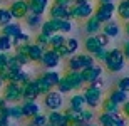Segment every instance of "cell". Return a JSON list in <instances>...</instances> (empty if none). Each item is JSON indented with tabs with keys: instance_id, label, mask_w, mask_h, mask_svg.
Wrapping results in <instances>:
<instances>
[{
	"instance_id": "6da1fadb",
	"label": "cell",
	"mask_w": 129,
	"mask_h": 126,
	"mask_svg": "<svg viewBox=\"0 0 129 126\" xmlns=\"http://www.w3.org/2000/svg\"><path fill=\"white\" fill-rule=\"evenodd\" d=\"M104 67L109 74H119L124 71L126 67V59H124V54L119 47H114V49H109L107 51V56L104 59Z\"/></svg>"
},
{
	"instance_id": "7a4b0ae2",
	"label": "cell",
	"mask_w": 129,
	"mask_h": 126,
	"mask_svg": "<svg viewBox=\"0 0 129 126\" xmlns=\"http://www.w3.org/2000/svg\"><path fill=\"white\" fill-rule=\"evenodd\" d=\"M94 64H97L96 61H94V57H92L91 54L87 52H77V54H72V56H69L67 57V71H82V69L86 67H91V66H94Z\"/></svg>"
},
{
	"instance_id": "3957f363",
	"label": "cell",
	"mask_w": 129,
	"mask_h": 126,
	"mask_svg": "<svg viewBox=\"0 0 129 126\" xmlns=\"http://www.w3.org/2000/svg\"><path fill=\"white\" fill-rule=\"evenodd\" d=\"M82 96L86 99V108H91L96 111L102 101V89L94 84H86L82 87Z\"/></svg>"
},
{
	"instance_id": "277c9868",
	"label": "cell",
	"mask_w": 129,
	"mask_h": 126,
	"mask_svg": "<svg viewBox=\"0 0 129 126\" xmlns=\"http://www.w3.org/2000/svg\"><path fill=\"white\" fill-rule=\"evenodd\" d=\"M94 14V4L92 2H82V4L71 5V20H86Z\"/></svg>"
},
{
	"instance_id": "5b68a950",
	"label": "cell",
	"mask_w": 129,
	"mask_h": 126,
	"mask_svg": "<svg viewBox=\"0 0 129 126\" xmlns=\"http://www.w3.org/2000/svg\"><path fill=\"white\" fill-rule=\"evenodd\" d=\"M44 108L47 109V111H60L64 108V94H60L59 91L52 89V91H49L47 94H44Z\"/></svg>"
},
{
	"instance_id": "8992f818",
	"label": "cell",
	"mask_w": 129,
	"mask_h": 126,
	"mask_svg": "<svg viewBox=\"0 0 129 126\" xmlns=\"http://www.w3.org/2000/svg\"><path fill=\"white\" fill-rule=\"evenodd\" d=\"M114 14H116V4L111 2V4H97V7H94V14L92 15L101 24H106V22L114 19Z\"/></svg>"
},
{
	"instance_id": "52a82bcc",
	"label": "cell",
	"mask_w": 129,
	"mask_h": 126,
	"mask_svg": "<svg viewBox=\"0 0 129 126\" xmlns=\"http://www.w3.org/2000/svg\"><path fill=\"white\" fill-rule=\"evenodd\" d=\"M2 97L7 103H20L22 101V87L15 83H5L2 87Z\"/></svg>"
},
{
	"instance_id": "ba28073f",
	"label": "cell",
	"mask_w": 129,
	"mask_h": 126,
	"mask_svg": "<svg viewBox=\"0 0 129 126\" xmlns=\"http://www.w3.org/2000/svg\"><path fill=\"white\" fill-rule=\"evenodd\" d=\"M62 62V59L59 57L57 52H54L52 49H45L42 54V59H40V66H42L45 71H50V69H57Z\"/></svg>"
},
{
	"instance_id": "9c48e42d",
	"label": "cell",
	"mask_w": 129,
	"mask_h": 126,
	"mask_svg": "<svg viewBox=\"0 0 129 126\" xmlns=\"http://www.w3.org/2000/svg\"><path fill=\"white\" fill-rule=\"evenodd\" d=\"M10 14H12V19L15 20H24L25 15L29 14V5H27V0H12V4L9 7Z\"/></svg>"
},
{
	"instance_id": "30bf717a",
	"label": "cell",
	"mask_w": 129,
	"mask_h": 126,
	"mask_svg": "<svg viewBox=\"0 0 129 126\" xmlns=\"http://www.w3.org/2000/svg\"><path fill=\"white\" fill-rule=\"evenodd\" d=\"M49 19H59V20H71V5H57L52 4L50 9H47Z\"/></svg>"
},
{
	"instance_id": "8fae6325",
	"label": "cell",
	"mask_w": 129,
	"mask_h": 126,
	"mask_svg": "<svg viewBox=\"0 0 129 126\" xmlns=\"http://www.w3.org/2000/svg\"><path fill=\"white\" fill-rule=\"evenodd\" d=\"M64 79H66V83L71 86L72 91H77V89H82V87L86 86V83H84V79H82V74L81 71H66L62 76Z\"/></svg>"
},
{
	"instance_id": "7c38bea8",
	"label": "cell",
	"mask_w": 129,
	"mask_h": 126,
	"mask_svg": "<svg viewBox=\"0 0 129 126\" xmlns=\"http://www.w3.org/2000/svg\"><path fill=\"white\" fill-rule=\"evenodd\" d=\"M102 72H104V69L101 67L99 64H94V66H91V67H86V69H82V71H81L82 79H84V83H86V84L96 83L99 78H102Z\"/></svg>"
},
{
	"instance_id": "4fadbf2b",
	"label": "cell",
	"mask_w": 129,
	"mask_h": 126,
	"mask_svg": "<svg viewBox=\"0 0 129 126\" xmlns=\"http://www.w3.org/2000/svg\"><path fill=\"white\" fill-rule=\"evenodd\" d=\"M101 32H104L109 39H117L121 34H122V25L117 22V20H109V22H106V24H102V27H101Z\"/></svg>"
},
{
	"instance_id": "5bb4252c",
	"label": "cell",
	"mask_w": 129,
	"mask_h": 126,
	"mask_svg": "<svg viewBox=\"0 0 129 126\" xmlns=\"http://www.w3.org/2000/svg\"><path fill=\"white\" fill-rule=\"evenodd\" d=\"M20 109H22V114H24V119H30L32 116L39 114V113H42L40 109V104L37 101H20Z\"/></svg>"
},
{
	"instance_id": "9a60e30c",
	"label": "cell",
	"mask_w": 129,
	"mask_h": 126,
	"mask_svg": "<svg viewBox=\"0 0 129 126\" xmlns=\"http://www.w3.org/2000/svg\"><path fill=\"white\" fill-rule=\"evenodd\" d=\"M62 113H64V116H66L64 126H84V123H82V119H81V111L72 109V108L67 106Z\"/></svg>"
},
{
	"instance_id": "2e32d148",
	"label": "cell",
	"mask_w": 129,
	"mask_h": 126,
	"mask_svg": "<svg viewBox=\"0 0 129 126\" xmlns=\"http://www.w3.org/2000/svg\"><path fill=\"white\" fill-rule=\"evenodd\" d=\"M59 30H60V20L59 19H47L42 22L39 32H42L45 35H52V34H57Z\"/></svg>"
},
{
	"instance_id": "e0dca14e",
	"label": "cell",
	"mask_w": 129,
	"mask_h": 126,
	"mask_svg": "<svg viewBox=\"0 0 129 126\" xmlns=\"http://www.w3.org/2000/svg\"><path fill=\"white\" fill-rule=\"evenodd\" d=\"M20 87H22V101H37L39 99V94L35 91V87H34L32 79L20 84Z\"/></svg>"
},
{
	"instance_id": "ac0fdd59",
	"label": "cell",
	"mask_w": 129,
	"mask_h": 126,
	"mask_svg": "<svg viewBox=\"0 0 129 126\" xmlns=\"http://www.w3.org/2000/svg\"><path fill=\"white\" fill-rule=\"evenodd\" d=\"M27 5L30 14L44 15L49 9V0H27Z\"/></svg>"
},
{
	"instance_id": "d6986e66",
	"label": "cell",
	"mask_w": 129,
	"mask_h": 126,
	"mask_svg": "<svg viewBox=\"0 0 129 126\" xmlns=\"http://www.w3.org/2000/svg\"><path fill=\"white\" fill-rule=\"evenodd\" d=\"M101 27H102V24H101L94 15H91L89 19L84 20V30H86L87 35H96L97 32H101Z\"/></svg>"
},
{
	"instance_id": "ffe728a7",
	"label": "cell",
	"mask_w": 129,
	"mask_h": 126,
	"mask_svg": "<svg viewBox=\"0 0 129 126\" xmlns=\"http://www.w3.org/2000/svg\"><path fill=\"white\" fill-rule=\"evenodd\" d=\"M32 83H34V87H35V91H37L39 97L44 96V94H47L49 91H52V87L49 86V83L42 78V74H40V76H37V78H32Z\"/></svg>"
},
{
	"instance_id": "44dd1931",
	"label": "cell",
	"mask_w": 129,
	"mask_h": 126,
	"mask_svg": "<svg viewBox=\"0 0 129 126\" xmlns=\"http://www.w3.org/2000/svg\"><path fill=\"white\" fill-rule=\"evenodd\" d=\"M22 25L19 24V22H10V24L4 25V27H0V34L2 35H7V37H10V39H14L17 34H20L22 32Z\"/></svg>"
},
{
	"instance_id": "7402d4cb",
	"label": "cell",
	"mask_w": 129,
	"mask_h": 126,
	"mask_svg": "<svg viewBox=\"0 0 129 126\" xmlns=\"http://www.w3.org/2000/svg\"><path fill=\"white\" fill-rule=\"evenodd\" d=\"M25 25L29 27V29H32V30H37V29H40V25H42V22H44V15H37V14H27L25 15Z\"/></svg>"
},
{
	"instance_id": "603a6c76",
	"label": "cell",
	"mask_w": 129,
	"mask_h": 126,
	"mask_svg": "<svg viewBox=\"0 0 129 126\" xmlns=\"http://www.w3.org/2000/svg\"><path fill=\"white\" fill-rule=\"evenodd\" d=\"M99 108H101V111H104V113H121V106H119V104H116L109 96L102 97Z\"/></svg>"
},
{
	"instance_id": "cb8c5ba5",
	"label": "cell",
	"mask_w": 129,
	"mask_h": 126,
	"mask_svg": "<svg viewBox=\"0 0 129 126\" xmlns=\"http://www.w3.org/2000/svg\"><path fill=\"white\" fill-rule=\"evenodd\" d=\"M47 116V124L50 126H64V121H66V116H64L62 111H49Z\"/></svg>"
},
{
	"instance_id": "d4e9b609",
	"label": "cell",
	"mask_w": 129,
	"mask_h": 126,
	"mask_svg": "<svg viewBox=\"0 0 129 126\" xmlns=\"http://www.w3.org/2000/svg\"><path fill=\"white\" fill-rule=\"evenodd\" d=\"M60 76H62V74L57 72L55 69H50V71H44V72H42V78L47 81L49 86L52 87V89H55V86L59 84V81H60Z\"/></svg>"
},
{
	"instance_id": "484cf974",
	"label": "cell",
	"mask_w": 129,
	"mask_h": 126,
	"mask_svg": "<svg viewBox=\"0 0 129 126\" xmlns=\"http://www.w3.org/2000/svg\"><path fill=\"white\" fill-rule=\"evenodd\" d=\"M69 108L72 109H77V111H81L86 108V99L82 96V92H76V94H72L71 99H69Z\"/></svg>"
},
{
	"instance_id": "4316f807",
	"label": "cell",
	"mask_w": 129,
	"mask_h": 126,
	"mask_svg": "<svg viewBox=\"0 0 129 126\" xmlns=\"http://www.w3.org/2000/svg\"><path fill=\"white\" fill-rule=\"evenodd\" d=\"M44 51H45V49H42L40 45L30 42V45H29V59H30V62H40Z\"/></svg>"
},
{
	"instance_id": "83f0119b",
	"label": "cell",
	"mask_w": 129,
	"mask_h": 126,
	"mask_svg": "<svg viewBox=\"0 0 129 126\" xmlns=\"http://www.w3.org/2000/svg\"><path fill=\"white\" fill-rule=\"evenodd\" d=\"M107 96L112 99V101L116 103V104H122V103H126L129 99V94L127 92H124V91H121V89H117V87H114V89H111V92L107 94Z\"/></svg>"
},
{
	"instance_id": "f1b7e54d",
	"label": "cell",
	"mask_w": 129,
	"mask_h": 126,
	"mask_svg": "<svg viewBox=\"0 0 129 126\" xmlns=\"http://www.w3.org/2000/svg\"><path fill=\"white\" fill-rule=\"evenodd\" d=\"M116 14H117L119 20H122V22L129 20V5L126 0H119V4L116 5Z\"/></svg>"
},
{
	"instance_id": "f546056e",
	"label": "cell",
	"mask_w": 129,
	"mask_h": 126,
	"mask_svg": "<svg viewBox=\"0 0 129 126\" xmlns=\"http://www.w3.org/2000/svg\"><path fill=\"white\" fill-rule=\"evenodd\" d=\"M96 121L99 126H112L114 124V113L101 111L99 114H96Z\"/></svg>"
},
{
	"instance_id": "4dcf8cb0",
	"label": "cell",
	"mask_w": 129,
	"mask_h": 126,
	"mask_svg": "<svg viewBox=\"0 0 129 126\" xmlns=\"http://www.w3.org/2000/svg\"><path fill=\"white\" fill-rule=\"evenodd\" d=\"M64 44H66V35L60 34V32L52 34L50 37H49V49H52V51H55V49H59V47H62Z\"/></svg>"
},
{
	"instance_id": "1f68e13d",
	"label": "cell",
	"mask_w": 129,
	"mask_h": 126,
	"mask_svg": "<svg viewBox=\"0 0 129 126\" xmlns=\"http://www.w3.org/2000/svg\"><path fill=\"white\" fill-rule=\"evenodd\" d=\"M84 49H86V52L91 54V56L96 52V51H99L101 45H99V42H97L96 35H87L86 40H84Z\"/></svg>"
},
{
	"instance_id": "d6a6232c",
	"label": "cell",
	"mask_w": 129,
	"mask_h": 126,
	"mask_svg": "<svg viewBox=\"0 0 129 126\" xmlns=\"http://www.w3.org/2000/svg\"><path fill=\"white\" fill-rule=\"evenodd\" d=\"M9 119L10 121H22L24 119L20 104H9Z\"/></svg>"
},
{
	"instance_id": "836d02e7",
	"label": "cell",
	"mask_w": 129,
	"mask_h": 126,
	"mask_svg": "<svg viewBox=\"0 0 129 126\" xmlns=\"http://www.w3.org/2000/svg\"><path fill=\"white\" fill-rule=\"evenodd\" d=\"M29 42H30V35L27 34V32H24V30L12 39V45H14V49L19 47V45H24V44H29Z\"/></svg>"
},
{
	"instance_id": "e575fe53",
	"label": "cell",
	"mask_w": 129,
	"mask_h": 126,
	"mask_svg": "<svg viewBox=\"0 0 129 126\" xmlns=\"http://www.w3.org/2000/svg\"><path fill=\"white\" fill-rule=\"evenodd\" d=\"M81 119H82L84 124H86V123H94L96 121V111L91 109V108H84V109H81Z\"/></svg>"
},
{
	"instance_id": "d590c367",
	"label": "cell",
	"mask_w": 129,
	"mask_h": 126,
	"mask_svg": "<svg viewBox=\"0 0 129 126\" xmlns=\"http://www.w3.org/2000/svg\"><path fill=\"white\" fill-rule=\"evenodd\" d=\"M66 49H67V52H69V56L77 54V51H79V40L76 37H66Z\"/></svg>"
},
{
	"instance_id": "8d00e7d4",
	"label": "cell",
	"mask_w": 129,
	"mask_h": 126,
	"mask_svg": "<svg viewBox=\"0 0 129 126\" xmlns=\"http://www.w3.org/2000/svg\"><path fill=\"white\" fill-rule=\"evenodd\" d=\"M14 45H12V39L7 35L0 34V52H12Z\"/></svg>"
},
{
	"instance_id": "74e56055",
	"label": "cell",
	"mask_w": 129,
	"mask_h": 126,
	"mask_svg": "<svg viewBox=\"0 0 129 126\" xmlns=\"http://www.w3.org/2000/svg\"><path fill=\"white\" fill-rule=\"evenodd\" d=\"M10 22H14L10 10L7 7H0V27H4V25L10 24Z\"/></svg>"
},
{
	"instance_id": "f35d334b",
	"label": "cell",
	"mask_w": 129,
	"mask_h": 126,
	"mask_svg": "<svg viewBox=\"0 0 129 126\" xmlns=\"http://www.w3.org/2000/svg\"><path fill=\"white\" fill-rule=\"evenodd\" d=\"M29 124H32V126H45L47 124V116H45L44 113H39V114H35V116H32L29 119Z\"/></svg>"
},
{
	"instance_id": "ab89813d",
	"label": "cell",
	"mask_w": 129,
	"mask_h": 126,
	"mask_svg": "<svg viewBox=\"0 0 129 126\" xmlns=\"http://www.w3.org/2000/svg\"><path fill=\"white\" fill-rule=\"evenodd\" d=\"M7 67H9V71H20V69H24V66L15 59V56L12 52L9 54V59H7Z\"/></svg>"
},
{
	"instance_id": "60d3db41",
	"label": "cell",
	"mask_w": 129,
	"mask_h": 126,
	"mask_svg": "<svg viewBox=\"0 0 129 126\" xmlns=\"http://www.w3.org/2000/svg\"><path fill=\"white\" fill-rule=\"evenodd\" d=\"M49 37H50V35H45V34H42V32H39V34L35 35V39H34V44L40 45L42 49H49Z\"/></svg>"
},
{
	"instance_id": "b9f144b4",
	"label": "cell",
	"mask_w": 129,
	"mask_h": 126,
	"mask_svg": "<svg viewBox=\"0 0 129 126\" xmlns=\"http://www.w3.org/2000/svg\"><path fill=\"white\" fill-rule=\"evenodd\" d=\"M107 51H109L107 47H101L99 51H96V52L92 54V57H94V61H96V62H104L106 56H107Z\"/></svg>"
},
{
	"instance_id": "7bdbcfd3",
	"label": "cell",
	"mask_w": 129,
	"mask_h": 126,
	"mask_svg": "<svg viewBox=\"0 0 129 126\" xmlns=\"http://www.w3.org/2000/svg\"><path fill=\"white\" fill-rule=\"evenodd\" d=\"M116 87L129 94V76H122V78H119V81H117V86H116Z\"/></svg>"
},
{
	"instance_id": "ee69618b",
	"label": "cell",
	"mask_w": 129,
	"mask_h": 126,
	"mask_svg": "<svg viewBox=\"0 0 129 126\" xmlns=\"http://www.w3.org/2000/svg\"><path fill=\"white\" fill-rule=\"evenodd\" d=\"M72 29H74V25H72V20H60V34H69V32H72Z\"/></svg>"
},
{
	"instance_id": "f6af8a7d",
	"label": "cell",
	"mask_w": 129,
	"mask_h": 126,
	"mask_svg": "<svg viewBox=\"0 0 129 126\" xmlns=\"http://www.w3.org/2000/svg\"><path fill=\"white\" fill-rule=\"evenodd\" d=\"M96 39H97V42H99L101 47H107V45H109V42H111V39L104 34V32H97V34H96Z\"/></svg>"
},
{
	"instance_id": "bcb514c9",
	"label": "cell",
	"mask_w": 129,
	"mask_h": 126,
	"mask_svg": "<svg viewBox=\"0 0 129 126\" xmlns=\"http://www.w3.org/2000/svg\"><path fill=\"white\" fill-rule=\"evenodd\" d=\"M12 54H14V56H15V59H17V61H19V62L22 64V66H24V67H25V66H29V64H30V59L27 57L25 54H20V52H14V51H12Z\"/></svg>"
},
{
	"instance_id": "7dc6e473",
	"label": "cell",
	"mask_w": 129,
	"mask_h": 126,
	"mask_svg": "<svg viewBox=\"0 0 129 126\" xmlns=\"http://www.w3.org/2000/svg\"><path fill=\"white\" fill-rule=\"evenodd\" d=\"M121 114L129 119V99L126 103H122V104H121Z\"/></svg>"
},
{
	"instance_id": "c3c4849f",
	"label": "cell",
	"mask_w": 129,
	"mask_h": 126,
	"mask_svg": "<svg viewBox=\"0 0 129 126\" xmlns=\"http://www.w3.org/2000/svg\"><path fill=\"white\" fill-rule=\"evenodd\" d=\"M121 51H122V54H124L126 62H129V39L126 40L124 44H122V47H121Z\"/></svg>"
},
{
	"instance_id": "681fc988",
	"label": "cell",
	"mask_w": 129,
	"mask_h": 126,
	"mask_svg": "<svg viewBox=\"0 0 129 126\" xmlns=\"http://www.w3.org/2000/svg\"><path fill=\"white\" fill-rule=\"evenodd\" d=\"M54 4H57V5H72V0H54Z\"/></svg>"
},
{
	"instance_id": "f907efd6",
	"label": "cell",
	"mask_w": 129,
	"mask_h": 126,
	"mask_svg": "<svg viewBox=\"0 0 129 126\" xmlns=\"http://www.w3.org/2000/svg\"><path fill=\"white\" fill-rule=\"evenodd\" d=\"M9 123H12L9 119V118H4V116H0V126H7Z\"/></svg>"
},
{
	"instance_id": "816d5d0a",
	"label": "cell",
	"mask_w": 129,
	"mask_h": 126,
	"mask_svg": "<svg viewBox=\"0 0 129 126\" xmlns=\"http://www.w3.org/2000/svg\"><path fill=\"white\" fill-rule=\"evenodd\" d=\"M122 32H124V34H126V35L129 37V20H127V22H124V27H122Z\"/></svg>"
},
{
	"instance_id": "f5cc1de1",
	"label": "cell",
	"mask_w": 129,
	"mask_h": 126,
	"mask_svg": "<svg viewBox=\"0 0 129 126\" xmlns=\"http://www.w3.org/2000/svg\"><path fill=\"white\" fill-rule=\"evenodd\" d=\"M111 2H116V0H97V4H111Z\"/></svg>"
},
{
	"instance_id": "db71d44e",
	"label": "cell",
	"mask_w": 129,
	"mask_h": 126,
	"mask_svg": "<svg viewBox=\"0 0 129 126\" xmlns=\"http://www.w3.org/2000/svg\"><path fill=\"white\" fill-rule=\"evenodd\" d=\"M84 126H99V124H97V123H86Z\"/></svg>"
},
{
	"instance_id": "11a10c76",
	"label": "cell",
	"mask_w": 129,
	"mask_h": 126,
	"mask_svg": "<svg viewBox=\"0 0 129 126\" xmlns=\"http://www.w3.org/2000/svg\"><path fill=\"white\" fill-rule=\"evenodd\" d=\"M4 84H5V83L2 81V79H0V91H2V87H4Z\"/></svg>"
},
{
	"instance_id": "9f6ffc18",
	"label": "cell",
	"mask_w": 129,
	"mask_h": 126,
	"mask_svg": "<svg viewBox=\"0 0 129 126\" xmlns=\"http://www.w3.org/2000/svg\"><path fill=\"white\" fill-rule=\"evenodd\" d=\"M7 126H15V124H14V123H9V124H7Z\"/></svg>"
},
{
	"instance_id": "6f0895ef",
	"label": "cell",
	"mask_w": 129,
	"mask_h": 126,
	"mask_svg": "<svg viewBox=\"0 0 129 126\" xmlns=\"http://www.w3.org/2000/svg\"><path fill=\"white\" fill-rule=\"evenodd\" d=\"M126 2H127V5H129V0H126Z\"/></svg>"
},
{
	"instance_id": "680465c9",
	"label": "cell",
	"mask_w": 129,
	"mask_h": 126,
	"mask_svg": "<svg viewBox=\"0 0 129 126\" xmlns=\"http://www.w3.org/2000/svg\"><path fill=\"white\" fill-rule=\"evenodd\" d=\"M112 126H117V124H116V123H114V124H112Z\"/></svg>"
},
{
	"instance_id": "91938a15",
	"label": "cell",
	"mask_w": 129,
	"mask_h": 126,
	"mask_svg": "<svg viewBox=\"0 0 129 126\" xmlns=\"http://www.w3.org/2000/svg\"><path fill=\"white\" fill-rule=\"evenodd\" d=\"M0 5H2V0H0Z\"/></svg>"
},
{
	"instance_id": "94428289",
	"label": "cell",
	"mask_w": 129,
	"mask_h": 126,
	"mask_svg": "<svg viewBox=\"0 0 129 126\" xmlns=\"http://www.w3.org/2000/svg\"><path fill=\"white\" fill-rule=\"evenodd\" d=\"M45 126H50V124H45Z\"/></svg>"
},
{
	"instance_id": "6125c7cd",
	"label": "cell",
	"mask_w": 129,
	"mask_h": 126,
	"mask_svg": "<svg viewBox=\"0 0 129 126\" xmlns=\"http://www.w3.org/2000/svg\"><path fill=\"white\" fill-rule=\"evenodd\" d=\"M9 2H10V0H9Z\"/></svg>"
}]
</instances>
